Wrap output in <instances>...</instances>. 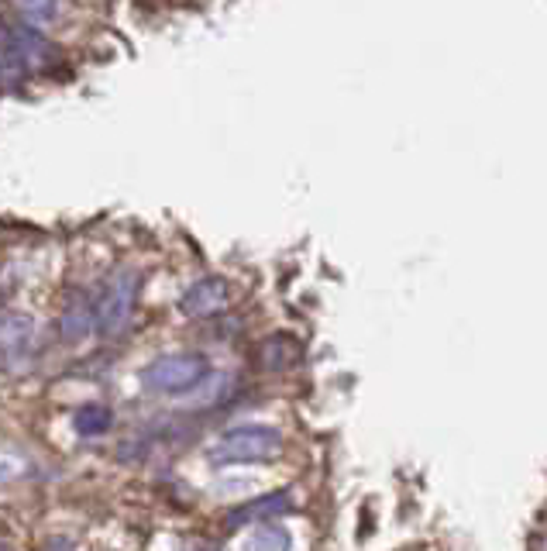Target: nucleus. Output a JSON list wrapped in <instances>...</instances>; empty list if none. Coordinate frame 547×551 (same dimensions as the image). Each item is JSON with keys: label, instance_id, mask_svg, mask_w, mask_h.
<instances>
[{"label": "nucleus", "instance_id": "1", "mask_svg": "<svg viewBox=\"0 0 547 551\" xmlns=\"http://www.w3.org/2000/svg\"><path fill=\"white\" fill-rule=\"evenodd\" d=\"M283 452V434L265 424H238L224 431L207 448V459L214 465H241V462H265Z\"/></svg>", "mask_w": 547, "mask_h": 551}, {"label": "nucleus", "instance_id": "2", "mask_svg": "<svg viewBox=\"0 0 547 551\" xmlns=\"http://www.w3.org/2000/svg\"><path fill=\"white\" fill-rule=\"evenodd\" d=\"M210 376V359L197 352H173L162 355V359L148 362L142 372L145 390L162 393V397H179V393H190L197 386L207 383Z\"/></svg>", "mask_w": 547, "mask_h": 551}, {"label": "nucleus", "instance_id": "3", "mask_svg": "<svg viewBox=\"0 0 547 551\" xmlns=\"http://www.w3.org/2000/svg\"><path fill=\"white\" fill-rule=\"evenodd\" d=\"M138 286H142V279H138V273H131V269H117V273L107 279L104 293H100L97 300L100 338H117L128 331L131 314H135Z\"/></svg>", "mask_w": 547, "mask_h": 551}, {"label": "nucleus", "instance_id": "4", "mask_svg": "<svg viewBox=\"0 0 547 551\" xmlns=\"http://www.w3.org/2000/svg\"><path fill=\"white\" fill-rule=\"evenodd\" d=\"M4 42H7V52H11L14 66L21 73H31V69H42L56 59V45L45 42V35L38 28H28V25H18L11 31H4Z\"/></svg>", "mask_w": 547, "mask_h": 551}, {"label": "nucleus", "instance_id": "5", "mask_svg": "<svg viewBox=\"0 0 547 551\" xmlns=\"http://www.w3.org/2000/svg\"><path fill=\"white\" fill-rule=\"evenodd\" d=\"M231 304V290L228 283H224L221 276H207L200 279V283H193L190 290L183 293V300H179V310H183L186 317H217L224 314Z\"/></svg>", "mask_w": 547, "mask_h": 551}, {"label": "nucleus", "instance_id": "6", "mask_svg": "<svg viewBox=\"0 0 547 551\" xmlns=\"http://www.w3.org/2000/svg\"><path fill=\"white\" fill-rule=\"evenodd\" d=\"M293 510V496L286 490L279 493H265V496H255V500H248L245 507H234L228 517H224V527L228 531H238V527H248V524H269L276 521V517H283Z\"/></svg>", "mask_w": 547, "mask_h": 551}, {"label": "nucleus", "instance_id": "7", "mask_svg": "<svg viewBox=\"0 0 547 551\" xmlns=\"http://www.w3.org/2000/svg\"><path fill=\"white\" fill-rule=\"evenodd\" d=\"M93 331H97V304H93V300L83 290L69 293L66 307H62V317H59L62 341H69V345H80V341H87Z\"/></svg>", "mask_w": 547, "mask_h": 551}, {"label": "nucleus", "instance_id": "8", "mask_svg": "<svg viewBox=\"0 0 547 551\" xmlns=\"http://www.w3.org/2000/svg\"><path fill=\"white\" fill-rule=\"evenodd\" d=\"M259 362H262V369H269V372H283V369L300 362V345L286 335H272V338L262 341Z\"/></svg>", "mask_w": 547, "mask_h": 551}, {"label": "nucleus", "instance_id": "9", "mask_svg": "<svg viewBox=\"0 0 547 551\" xmlns=\"http://www.w3.org/2000/svg\"><path fill=\"white\" fill-rule=\"evenodd\" d=\"M28 341H31V317H25V314L0 317V352L18 355V352H25Z\"/></svg>", "mask_w": 547, "mask_h": 551}, {"label": "nucleus", "instance_id": "10", "mask_svg": "<svg viewBox=\"0 0 547 551\" xmlns=\"http://www.w3.org/2000/svg\"><path fill=\"white\" fill-rule=\"evenodd\" d=\"M114 424V410L104 407V403H87L73 414V428L83 438H97V434H107Z\"/></svg>", "mask_w": 547, "mask_h": 551}, {"label": "nucleus", "instance_id": "11", "mask_svg": "<svg viewBox=\"0 0 547 551\" xmlns=\"http://www.w3.org/2000/svg\"><path fill=\"white\" fill-rule=\"evenodd\" d=\"M289 531L286 527H279L276 521L269 524H255V531L248 534L245 541V551H289Z\"/></svg>", "mask_w": 547, "mask_h": 551}, {"label": "nucleus", "instance_id": "12", "mask_svg": "<svg viewBox=\"0 0 547 551\" xmlns=\"http://www.w3.org/2000/svg\"><path fill=\"white\" fill-rule=\"evenodd\" d=\"M18 14L28 18V28H35V25H45V21L56 18L59 4H18Z\"/></svg>", "mask_w": 547, "mask_h": 551}, {"label": "nucleus", "instance_id": "13", "mask_svg": "<svg viewBox=\"0 0 547 551\" xmlns=\"http://www.w3.org/2000/svg\"><path fill=\"white\" fill-rule=\"evenodd\" d=\"M21 76H25V73L14 66L11 52H7V42H4V31H0V87H7V83L21 80Z\"/></svg>", "mask_w": 547, "mask_h": 551}, {"label": "nucleus", "instance_id": "14", "mask_svg": "<svg viewBox=\"0 0 547 551\" xmlns=\"http://www.w3.org/2000/svg\"><path fill=\"white\" fill-rule=\"evenodd\" d=\"M183 551H217L210 541H200V538H193V541H186L183 545Z\"/></svg>", "mask_w": 547, "mask_h": 551}, {"label": "nucleus", "instance_id": "15", "mask_svg": "<svg viewBox=\"0 0 547 551\" xmlns=\"http://www.w3.org/2000/svg\"><path fill=\"white\" fill-rule=\"evenodd\" d=\"M0 551H7V548H4V545H0Z\"/></svg>", "mask_w": 547, "mask_h": 551}]
</instances>
